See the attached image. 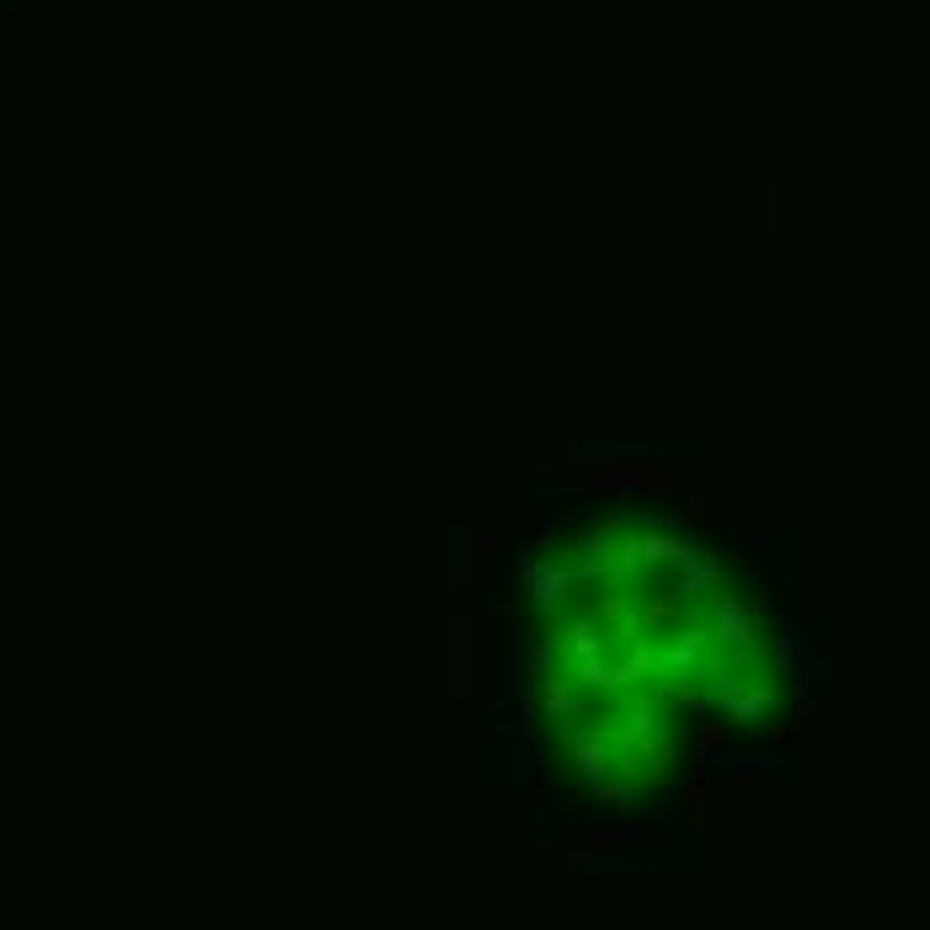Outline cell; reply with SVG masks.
I'll list each match as a JSON object with an SVG mask.
<instances>
[{"label": "cell", "instance_id": "6da1fadb", "mask_svg": "<svg viewBox=\"0 0 930 930\" xmlns=\"http://www.w3.org/2000/svg\"><path fill=\"white\" fill-rule=\"evenodd\" d=\"M530 706L556 770L594 797H653L711 738L792 706L770 594L717 535L610 519L530 594Z\"/></svg>", "mask_w": 930, "mask_h": 930}]
</instances>
